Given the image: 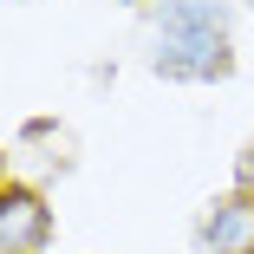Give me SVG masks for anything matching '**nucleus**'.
Returning <instances> with one entry per match:
<instances>
[{
  "mask_svg": "<svg viewBox=\"0 0 254 254\" xmlns=\"http://www.w3.org/2000/svg\"><path fill=\"white\" fill-rule=\"evenodd\" d=\"M150 65L183 85H209L235 72V33L222 0H157L150 20Z\"/></svg>",
  "mask_w": 254,
  "mask_h": 254,
  "instance_id": "f257e3e1",
  "label": "nucleus"
},
{
  "mask_svg": "<svg viewBox=\"0 0 254 254\" xmlns=\"http://www.w3.org/2000/svg\"><path fill=\"white\" fill-rule=\"evenodd\" d=\"M46 235H53L46 195L26 189V183H7V189H0V254H39Z\"/></svg>",
  "mask_w": 254,
  "mask_h": 254,
  "instance_id": "f03ea898",
  "label": "nucleus"
},
{
  "mask_svg": "<svg viewBox=\"0 0 254 254\" xmlns=\"http://www.w3.org/2000/svg\"><path fill=\"white\" fill-rule=\"evenodd\" d=\"M195 248L202 254H254V202L248 195L209 202V215H202V228H195Z\"/></svg>",
  "mask_w": 254,
  "mask_h": 254,
  "instance_id": "7ed1b4c3",
  "label": "nucleus"
},
{
  "mask_svg": "<svg viewBox=\"0 0 254 254\" xmlns=\"http://www.w3.org/2000/svg\"><path fill=\"white\" fill-rule=\"evenodd\" d=\"M235 195H248V202H254V143L241 150V163H235Z\"/></svg>",
  "mask_w": 254,
  "mask_h": 254,
  "instance_id": "20e7f679",
  "label": "nucleus"
},
{
  "mask_svg": "<svg viewBox=\"0 0 254 254\" xmlns=\"http://www.w3.org/2000/svg\"><path fill=\"white\" fill-rule=\"evenodd\" d=\"M0 189H7V157H0Z\"/></svg>",
  "mask_w": 254,
  "mask_h": 254,
  "instance_id": "39448f33",
  "label": "nucleus"
}]
</instances>
